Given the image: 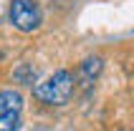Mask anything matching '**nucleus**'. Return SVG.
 I'll list each match as a JSON object with an SVG mask.
<instances>
[{
  "label": "nucleus",
  "instance_id": "20e7f679",
  "mask_svg": "<svg viewBox=\"0 0 134 131\" xmlns=\"http://www.w3.org/2000/svg\"><path fill=\"white\" fill-rule=\"evenodd\" d=\"M99 71H101V58H96V56H94V58H86L81 63V78H83V83L89 86L91 81L99 76Z\"/></svg>",
  "mask_w": 134,
  "mask_h": 131
},
{
  "label": "nucleus",
  "instance_id": "f257e3e1",
  "mask_svg": "<svg viewBox=\"0 0 134 131\" xmlns=\"http://www.w3.org/2000/svg\"><path fill=\"white\" fill-rule=\"evenodd\" d=\"M71 93H74V76L68 71H56L51 78H46L33 88V96L48 106H63L71 98Z\"/></svg>",
  "mask_w": 134,
  "mask_h": 131
},
{
  "label": "nucleus",
  "instance_id": "7ed1b4c3",
  "mask_svg": "<svg viewBox=\"0 0 134 131\" xmlns=\"http://www.w3.org/2000/svg\"><path fill=\"white\" fill-rule=\"evenodd\" d=\"M23 96L18 91H0V116L5 114H20Z\"/></svg>",
  "mask_w": 134,
  "mask_h": 131
},
{
  "label": "nucleus",
  "instance_id": "39448f33",
  "mask_svg": "<svg viewBox=\"0 0 134 131\" xmlns=\"http://www.w3.org/2000/svg\"><path fill=\"white\" fill-rule=\"evenodd\" d=\"M18 129H20V116L18 114L0 116V131H18Z\"/></svg>",
  "mask_w": 134,
  "mask_h": 131
},
{
  "label": "nucleus",
  "instance_id": "f03ea898",
  "mask_svg": "<svg viewBox=\"0 0 134 131\" xmlns=\"http://www.w3.org/2000/svg\"><path fill=\"white\" fill-rule=\"evenodd\" d=\"M8 15H10V23L18 30H23V33H33L41 25V20H43L41 8H38L36 0H13Z\"/></svg>",
  "mask_w": 134,
  "mask_h": 131
},
{
  "label": "nucleus",
  "instance_id": "423d86ee",
  "mask_svg": "<svg viewBox=\"0 0 134 131\" xmlns=\"http://www.w3.org/2000/svg\"><path fill=\"white\" fill-rule=\"evenodd\" d=\"M15 76H18L23 83H33V78H36V71H30L28 66H23V68H18V71H15Z\"/></svg>",
  "mask_w": 134,
  "mask_h": 131
}]
</instances>
